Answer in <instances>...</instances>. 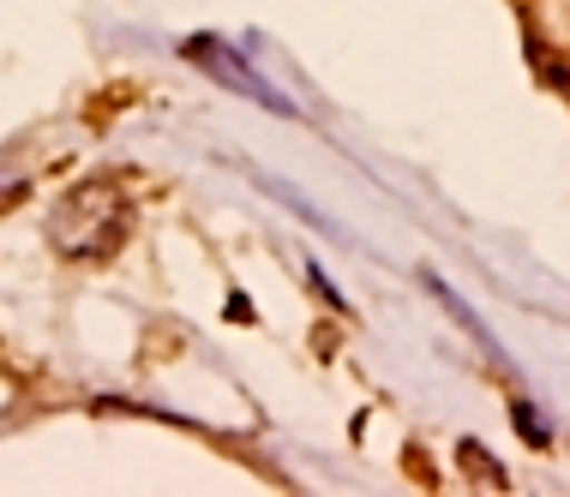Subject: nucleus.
I'll return each instance as SVG.
<instances>
[{
    "instance_id": "f257e3e1",
    "label": "nucleus",
    "mask_w": 570,
    "mask_h": 497,
    "mask_svg": "<svg viewBox=\"0 0 570 497\" xmlns=\"http://www.w3.org/2000/svg\"><path fill=\"white\" fill-rule=\"evenodd\" d=\"M127 228H132V205L120 198V186L85 180L79 192L60 198L49 240H55V252H67V258H109V252H120Z\"/></svg>"
},
{
    "instance_id": "f03ea898",
    "label": "nucleus",
    "mask_w": 570,
    "mask_h": 497,
    "mask_svg": "<svg viewBox=\"0 0 570 497\" xmlns=\"http://www.w3.org/2000/svg\"><path fill=\"white\" fill-rule=\"evenodd\" d=\"M187 60H193V67H205V72H217V79H223L228 90H246V97H258V102L271 108V115H288V102L276 97V90H271L265 79H258V72L246 67V60H240L235 49H228L223 37H193V42H187Z\"/></svg>"
},
{
    "instance_id": "7ed1b4c3",
    "label": "nucleus",
    "mask_w": 570,
    "mask_h": 497,
    "mask_svg": "<svg viewBox=\"0 0 570 497\" xmlns=\"http://www.w3.org/2000/svg\"><path fill=\"white\" fill-rule=\"evenodd\" d=\"M426 288H433V294H439V306H444V312H451V318H456V324H462V330H469L474 341H481V348H487V354H499V348H492V336L481 330V318H474V312H469V306H462V300H456V288H444V282H439V276H426Z\"/></svg>"
},
{
    "instance_id": "39448f33",
    "label": "nucleus",
    "mask_w": 570,
    "mask_h": 497,
    "mask_svg": "<svg viewBox=\"0 0 570 497\" xmlns=\"http://www.w3.org/2000/svg\"><path fill=\"white\" fill-rule=\"evenodd\" d=\"M462 461H469V468H481V474H487V486H504V468L481 456V444H462Z\"/></svg>"
},
{
    "instance_id": "20e7f679",
    "label": "nucleus",
    "mask_w": 570,
    "mask_h": 497,
    "mask_svg": "<svg viewBox=\"0 0 570 497\" xmlns=\"http://www.w3.org/2000/svg\"><path fill=\"white\" fill-rule=\"evenodd\" d=\"M534 67H541V79H547V85H559L564 97H570V60L547 54V49H534Z\"/></svg>"
},
{
    "instance_id": "423d86ee",
    "label": "nucleus",
    "mask_w": 570,
    "mask_h": 497,
    "mask_svg": "<svg viewBox=\"0 0 570 497\" xmlns=\"http://www.w3.org/2000/svg\"><path fill=\"white\" fill-rule=\"evenodd\" d=\"M517 426H522V438H529V444H547V426L534 419V408H522V401H517Z\"/></svg>"
}]
</instances>
